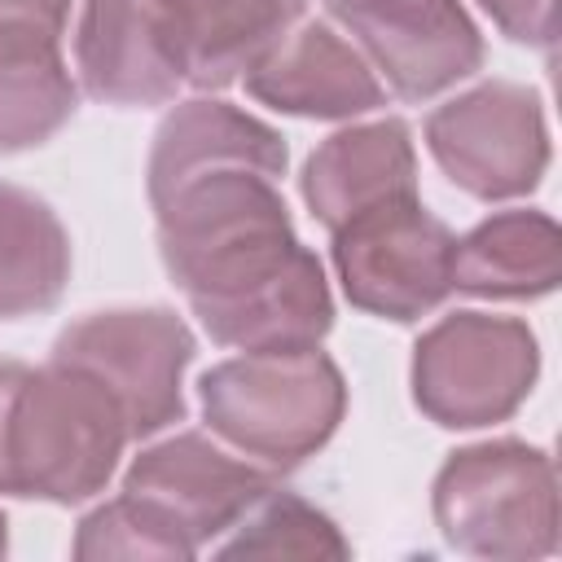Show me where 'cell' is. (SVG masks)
Masks as SVG:
<instances>
[{
  "label": "cell",
  "mask_w": 562,
  "mask_h": 562,
  "mask_svg": "<svg viewBox=\"0 0 562 562\" xmlns=\"http://www.w3.org/2000/svg\"><path fill=\"white\" fill-rule=\"evenodd\" d=\"M70 553L79 562H110V558H127V562H136V558L140 562H184V558H198V549L171 522H162L149 505H140L127 492H119L114 501H101L97 509H88L79 518Z\"/></svg>",
  "instance_id": "cell-20"
},
{
  "label": "cell",
  "mask_w": 562,
  "mask_h": 562,
  "mask_svg": "<svg viewBox=\"0 0 562 562\" xmlns=\"http://www.w3.org/2000/svg\"><path fill=\"white\" fill-rule=\"evenodd\" d=\"M430 509L439 536L470 558L518 562L558 549V470L527 439H483L448 452Z\"/></svg>",
  "instance_id": "cell-4"
},
{
  "label": "cell",
  "mask_w": 562,
  "mask_h": 562,
  "mask_svg": "<svg viewBox=\"0 0 562 562\" xmlns=\"http://www.w3.org/2000/svg\"><path fill=\"white\" fill-rule=\"evenodd\" d=\"M479 9L527 48H553L558 40V0H479Z\"/></svg>",
  "instance_id": "cell-21"
},
{
  "label": "cell",
  "mask_w": 562,
  "mask_h": 562,
  "mask_svg": "<svg viewBox=\"0 0 562 562\" xmlns=\"http://www.w3.org/2000/svg\"><path fill=\"white\" fill-rule=\"evenodd\" d=\"M198 404L211 435L233 452L268 470H294L334 439L347 413V382L321 342L246 351L198 378Z\"/></svg>",
  "instance_id": "cell-3"
},
{
  "label": "cell",
  "mask_w": 562,
  "mask_h": 562,
  "mask_svg": "<svg viewBox=\"0 0 562 562\" xmlns=\"http://www.w3.org/2000/svg\"><path fill=\"white\" fill-rule=\"evenodd\" d=\"M22 373H26L22 360H0V492H4V426H9V404H13Z\"/></svg>",
  "instance_id": "cell-23"
},
{
  "label": "cell",
  "mask_w": 562,
  "mask_h": 562,
  "mask_svg": "<svg viewBox=\"0 0 562 562\" xmlns=\"http://www.w3.org/2000/svg\"><path fill=\"white\" fill-rule=\"evenodd\" d=\"M9 553V518H4V509H0V558Z\"/></svg>",
  "instance_id": "cell-24"
},
{
  "label": "cell",
  "mask_w": 562,
  "mask_h": 562,
  "mask_svg": "<svg viewBox=\"0 0 562 562\" xmlns=\"http://www.w3.org/2000/svg\"><path fill=\"white\" fill-rule=\"evenodd\" d=\"M75 0H0V26H31L48 35H66Z\"/></svg>",
  "instance_id": "cell-22"
},
{
  "label": "cell",
  "mask_w": 562,
  "mask_h": 562,
  "mask_svg": "<svg viewBox=\"0 0 562 562\" xmlns=\"http://www.w3.org/2000/svg\"><path fill=\"white\" fill-rule=\"evenodd\" d=\"M220 558H351L347 536L338 522L316 509L312 501L268 487L215 544Z\"/></svg>",
  "instance_id": "cell-19"
},
{
  "label": "cell",
  "mask_w": 562,
  "mask_h": 562,
  "mask_svg": "<svg viewBox=\"0 0 562 562\" xmlns=\"http://www.w3.org/2000/svg\"><path fill=\"white\" fill-rule=\"evenodd\" d=\"M75 75L92 101L162 105L184 83L180 40L162 0H83Z\"/></svg>",
  "instance_id": "cell-11"
},
{
  "label": "cell",
  "mask_w": 562,
  "mask_h": 562,
  "mask_svg": "<svg viewBox=\"0 0 562 562\" xmlns=\"http://www.w3.org/2000/svg\"><path fill=\"white\" fill-rule=\"evenodd\" d=\"M307 0H162L198 92L237 83L299 18Z\"/></svg>",
  "instance_id": "cell-15"
},
{
  "label": "cell",
  "mask_w": 562,
  "mask_h": 562,
  "mask_svg": "<svg viewBox=\"0 0 562 562\" xmlns=\"http://www.w3.org/2000/svg\"><path fill=\"white\" fill-rule=\"evenodd\" d=\"M325 9L400 101H430L487 57L461 0H325Z\"/></svg>",
  "instance_id": "cell-9"
},
{
  "label": "cell",
  "mask_w": 562,
  "mask_h": 562,
  "mask_svg": "<svg viewBox=\"0 0 562 562\" xmlns=\"http://www.w3.org/2000/svg\"><path fill=\"white\" fill-rule=\"evenodd\" d=\"M426 149L439 171L479 202L527 198L549 171L544 101L527 83L487 79L430 110Z\"/></svg>",
  "instance_id": "cell-8"
},
{
  "label": "cell",
  "mask_w": 562,
  "mask_h": 562,
  "mask_svg": "<svg viewBox=\"0 0 562 562\" xmlns=\"http://www.w3.org/2000/svg\"><path fill=\"white\" fill-rule=\"evenodd\" d=\"M246 92L299 119H360L386 105V88L360 48L321 18H299L246 75Z\"/></svg>",
  "instance_id": "cell-12"
},
{
  "label": "cell",
  "mask_w": 562,
  "mask_h": 562,
  "mask_svg": "<svg viewBox=\"0 0 562 562\" xmlns=\"http://www.w3.org/2000/svg\"><path fill=\"white\" fill-rule=\"evenodd\" d=\"M154 206L158 255L211 342L237 351L316 347L334 325L321 259L299 241L272 176L202 171Z\"/></svg>",
  "instance_id": "cell-1"
},
{
  "label": "cell",
  "mask_w": 562,
  "mask_h": 562,
  "mask_svg": "<svg viewBox=\"0 0 562 562\" xmlns=\"http://www.w3.org/2000/svg\"><path fill=\"white\" fill-rule=\"evenodd\" d=\"M268 487H277V479L263 465L233 457L198 430H176L140 448L123 474V492L171 522L198 553L215 544Z\"/></svg>",
  "instance_id": "cell-10"
},
{
  "label": "cell",
  "mask_w": 562,
  "mask_h": 562,
  "mask_svg": "<svg viewBox=\"0 0 562 562\" xmlns=\"http://www.w3.org/2000/svg\"><path fill=\"white\" fill-rule=\"evenodd\" d=\"M70 281V233L57 211L0 180V321L40 316L61 303Z\"/></svg>",
  "instance_id": "cell-18"
},
{
  "label": "cell",
  "mask_w": 562,
  "mask_h": 562,
  "mask_svg": "<svg viewBox=\"0 0 562 562\" xmlns=\"http://www.w3.org/2000/svg\"><path fill=\"white\" fill-rule=\"evenodd\" d=\"M285 162H290L285 136L272 123L220 97H189L176 110H167V119L154 132L145 189H149V202H158L176 184L220 167H250L281 180Z\"/></svg>",
  "instance_id": "cell-14"
},
{
  "label": "cell",
  "mask_w": 562,
  "mask_h": 562,
  "mask_svg": "<svg viewBox=\"0 0 562 562\" xmlns=\"http://www.w3.org/2000/svg\"><path fill=\"white\" fill-rule=\"evenodd\" d=\"M562 281V233L544 211H496L452 246V290L474 299H540Z\"/></svg>",
  "instance_id": "cell-16"
},
{
  "label": "cell",
  "mask_w": 562,
  "mask_h": 562,
  "mask_svg": "<svg viewBox=\"0 0 562 562\" xmlns=\"http://www.w3.org/2000/svg\"><path fill=\"white\" fill-rule=\"evenodd\" d=\"M540 378V342L527 321L448 312L413 347V404L443 430L509 422Z\"/></svg>",
  "instance_id": "cell-5"
},
{
  "label": "cell",
  "mask_w": 562,
  "mask_h": 562,
  "mask_svg": "<svg viewBox=\"0 0 562 562\" xmlns=\"http://www.w3.org/2000/svg\"><path fill=\"white\" fill-rule=\"evenodd\" d=\"M299 193L325 228H338L378 202L417 193V149L408 123L373 119L338 127L307 154Z\"/></svg>",
  "instance_id": "cell-13"
},
{
  "label": "cell",
  "mask_w": 562,
  "mask_h": 562,
  "mask_svg": "<svg viewBox=\"0 0 562 562\" xmlns=\"http://www.w3.org/2000/svg\"><path fill=\"white\" fill-rule=\"evenodd\" d=\"M132 443L114 391L79 364H26L4 426V492L48 505H79L105 492Z\"/></svg>",
  "instance_id": "cell-2"
},
{
  "label": "cell",
  "mask_w": 562,
  "mask_h": 562,
  "mask_svg": "<svg viewBox=\"0 0 562 562\" xmlns=\"http://www.w3.org/2000/svg\"><path fill=\"white\" fill-rule=\"evenodd\" d=\"M193 351V329L171 307H105L70 321L48 356L101 378L123 404L132 439H149L184 417Z\"/></svg>",
  "instance_id": "cell-7"
},
{
  "label": "cell",
  "mask_w": 562,
  "mask_h": 562,
  "mask_svg": "<svg viewBox=\"0 0 562 562\" xmlns=\"http://www.w3.org/2000/svg\"><path fill=\"white\" fill-rule=\"evenodd\" d=\"M79 110V83L61 57V35L0 26V154L53 140Z\"/></svg>",
  "instance_id": "cell-17"
},
{
  "label": "cell",
  "mask_w": 562,
  "mask_h": 562,
  "mask_svg": "<svg viewBox=\"0 0 562 562\" xmlns=\"http://www.w3.org/2000/svg\"><path fill=\"white\" fill-rule=\"evenodd\" d=\"M457 233L426 211L422 193L378 202L329 228L334 272L351 307L413 325L452 294Z\"/></svg>",
  "instance_id": "cell-6"
}]
</instances>
